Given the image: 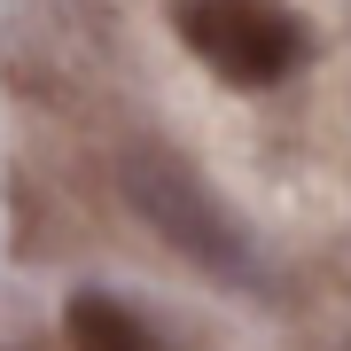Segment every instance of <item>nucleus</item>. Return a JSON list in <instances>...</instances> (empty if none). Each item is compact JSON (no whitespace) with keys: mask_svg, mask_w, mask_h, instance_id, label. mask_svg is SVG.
<instances>
[{"mask_svg":"<svg viewBox=\"0 0 351 351\" xmlns=\"http://www.w3.org/2000/svg\"><path fill=\"white\" fill-rule=\"evenodd\" d=\"M172 32L226 86H281L313 55V32L289 0H172Z\"/></svg>","mask_w":351,"mask_h":351,"instance_id":"obj_1","label":"nucleus"},{"mask_svg":"<svg viewBox=\"0 0 351 351\" xmlns=\"http://www.w3.org/2000/svg\"><path fill=\"white\" fill-rule=\"evenodd\" d=\"M125 203H133V211L149 219L188 265H203V274H219V281H258V265H250V234L226 219V203L203 188V180H195L180 156H164V149H133V156H125Z\"/></svg>","mask_w":351,"mask_h":351,"instance_id":"obj_2","label":"nucleus"},{"mask_svg":"<svg viewBox=\"0 0 351 351\" xmlns=\"http://www.w3.org/2000/svg\"><path fill=\"white\" fill-rule=\"evenodd\" d=\"M63 336H71V351H172L133 304H117L110 289H78L63 304Z\"/></svg>","mask_w":351,"mask_h":351,"instance_id":"obj_3","label":"nucleus"}]
</instances>
